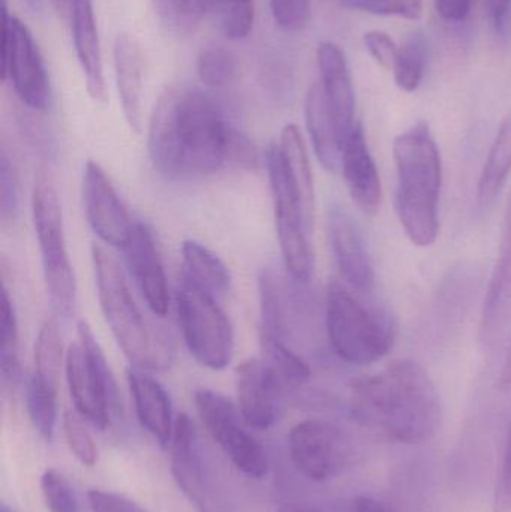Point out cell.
Masks as SVG:
<instances>
[{"instance_id":"1","label":"cell","mask_w":511,"mask_h":512,"mask_svg":"<svg viewBox=\"0 0 511 512\" xmlns=\"http://www.w3.org/2000/svg\"><path fill=\"white\" fill-rule=\"evenodd\" d=\"M234 129L207 93L171 87L150 119V158L167 179H203L228 164Z\"/></svg>"},{"instance_id":"2","label":"cell","mask_w":511,"mask_h":512,"mask_svg":"<svg viewBox=\"0 0 511 512\" xmlns=\"http://www.w3.org/2000/svg\"><path fill=\"white\" fill-rule=\"evenodd\" d=\"M350 411L357 423L404 444L428 441L443 418L437 385L411 360L393 361L377 375L354 381Z\"/></svg>"},{"instance_id":"3","label":"cell","mask_w":511,"mask_h":512,"mask_svg":"<svg viewBox=\"0 0 511 512\" xmlns=\"http://www.w3.org/2000/svg\"><path fill=\"white\" fill-rule=\"evenodd\" d=\"M398 173L395 207L405 236L417 248H429L440 234L443 162L428 123L420 122L393 141Z\"/></svg>"},{"instance_id":"4","label":"cell","mask_w":511,"mask_h":512,"mask_svg":"<svg viewBox=\"0 0 511 512\" xmlns=\"http://www.w3.org/2000/svg\"><path fill=\"white\" fill-rule=\"evenodd\" d=\"M92 261L102 313L131 366L168 369L174 358L173 343L162 328L144 319L116 259L101 246L93 245Z\"/></svg>"},{"instance_id":"5","label":"cell","mask_w":511,"mask_h":512,"mask_svg":"<svg viewBox=\"0 0 511 512\" xmlns=\"http://www.w3.org/2000/svg\"><path fill=\"white\" fill-rule=\"evenodd\" d=\"M326 327L330 345L341 360L368 366L383 360L395 343L392 322L366 309L339 283L327 289Z\"/></svg>"},{"instance_id":"6","label":"cell","mask_w":511,"mask_h":512,"mask_svg":"<svg viewBox=\"0 0 511 512\" xmlns=\"http://www.w3.org/2000/svg\"><path fill=\"white\" fill-rule=\"evenodd\" d=\"M176 303L183 339L192 357L207 369H225L233 358L234 331L218 300L182 274Z\"/></svg>"},{"instance_id":"7","label":"cell","mask_w":511,"mask_h":512,"mask_svg":"<svg viewBox=\"0 0 511 512\" xmlns=\"http://www.w3.org/2000/svg\"><path fill=\"white\" fill-rule=\"evenodd\" d=\"M80 343L65 355V375L75 411L92 426L104 430L117 408V385L104 352L87 322H78Z\"/></svg>"},{"instance_id":"8","label":"cell","mask_w":511,"mask_h":512,"mask_svg":"<svg viewBox=\"0 0 511 512\" xmlns=\"http://www.w3.org/2000/svg\"><path fill=\"white\" fill-rule=\"evenodd\" d=\"M32 212L51 303L60 315L71 316L77 303V282L66 251L62 206L47 180L36 183Z\"/></svg>"},{"instance_id":"9","label":"cell","mask_w":511,"mask_h":512,"mask_svg":"<svg viewBox=\"0 0 511 512\" xmlns=\"http://www.w3.org/2000/svg\"><path fill=\"white\" fill-rule=\"evenodd\" d=\"M266 165L275 201L276 230L285 268L297 282H308L314 270L311 248L314 225L306 218L299 195L282 161L281 150L276 144L267 147Z\"/></svg>"},{"instance_id":"10","label":"cell","mask_w":511,"mask_h":512,"mask_svg":"<svg viewBox=\"0 0 511 512\" xmlns=\"http://www.w3.org/2000/svg\"><path fill=\"white\" fill-rule=\"evenodd\" d=\"M2 6V78L11 81L18 99L30 110L42 111L50 102V80L38 44L26 24Z\"/></svg>"},{"instance_id":"11","label":"cell","mask_w":511,"mask_h":512,"mask_svg":"<svg viewBox=\"0 0 511 512\" xmlns=\"http://www.w3.org/2000/svg\"><path fill=\"white\" fill-rule=\"evenodd\" d=\"M198 415L225 456L243 474L261 480L269 472V462L257 439L246 432L236 406L212 390H200L195 394Z\"/></svg>"},{"instance_id":"12","label":"cell","mask_w":511,"mask_h":512,"mask_svg":"<svg viewBox=\"0 0 511 512\" xmlns=\"http://www.w3.org/2000/svg\"><path fill=\"white\" fill-rule=\"evenodd\" d=\"M170 444L171 472L188 501L198 512H228L227 504L203 462L197 432L188 415L180 414L176 418Z\"/></svg>"},{"instance_id":"13","label":"cell","mask_w":511,"mask_h":512,"mask_svg":"<svg viewBox=\"0 0 511 512\" xmlns=\"http://www.w3.org/2000/svg\"><path fill=\"white\" fill-rule=\"evenodd\" d=\"M288 447L297 471L317 483L335 477L347 463V442L339 429L326 421L306 420L294 426Z\"/></svg>"},{"instance_id":"14","label":"cell","mask_w":511,"mask_h":512,"mask_svg":"<svg viewBox=\"0 0 511 512\" xmlns=\"http://www.w3.org/2000/svg\"><path fill=\"white\" fill-rule=\"evenodd\" d=\"M83 201L93 233L113 248H125L134 228L113 183L96 162H87L83 177Z\"/></svg>"},{"instance_id":"15","label":"cell","mask_w":511,"mask_h":512,"mask_svg":"<svg viewBox=\"0 0 511 512\" xmlns=\"http://www.w3.org/2000/svg\"><path fill=\"white\" fill-rule=\"evenodd\" d=\"M237 396L240 414L249 427L267 430L281 411L284 387L263 360L251 358L237 367Z\"/></svg>"},{"instance_id":"16","label":"cell","mask_w":511,"mask_h":512,"mask_svg":"<svg viewBox=\"0 0 511 512\" xmlns=\"http://www.w3.org/2000/svg\"><path fill=\"white\" fill-rule=\"evenodd\" d=\"M123 254L129 273L149 309L155 315H167L170 307L167 276L152 231L146 225L135 222Z\"/></svg>"},{"instance_id":"17","label":"cell","mask_w":511,"mask_h":512,"mask_svg":"<svg viewBox=\"0 0 511 512\" xmlns=\"http://www.w3.org/2000/svg\"><path fill=\"white\" fill-rule=\"evenodd\" d=\"M327 227L330 246L345 282L356 291L369 294L375 286L374 265L359 225L347 210L335 206L330 209Z\"/></svg>"},{"instance_id":"18","label":"cell","mask_w":511,"mask_h":512,"mask_svg":"<svg viewBox=\"0 0 511 512\" xmlns=\"http://www.w3.org/2000/svg\"><path fill=\"white\" fill-rule=\"evenodd\" d=\"M321 89L344 144L356 122V95L347 57L339 45L321 42L317 50Z\"/></svg>"},{"instance_id":"19","label":"cell","mask_w":511,"mask_h":512,"mask_svg":"<svg viewBox=\"0 0 511 512\" xmlns=\"http://www.w3.org/2000/svg\"><path fill=\"white\" fill-rule=\"evenodd\" d=\"M341 170L356 206L366 215H375L381 203V179L360 123L342 144Z\"/></svg>"},{"instance_id":"20","label":"cell","mask_w":511,"mask_h":512,"mask_svg":"<svg viewBox=\"0 0 511 512\" xmlns=\"http://www.w3.org/2000/svg\"><path fill=\"white\" fill-rule=\"evenodd\" d=\"M114 75L123 116L132 131L143 126L144 63L140 44L131 33H119L113 44Z\"/></svg>"},{"instance_id":"21","label":"cell","mask_w":511,"mask_h":512,"mask_svg":"<svg viewBox=\"0 0 511 512\" xmlns=\"http://www.w3.org/2000/svg\"><path fill=\"white\" fill-rule=\"evenodd\" d=\"M74 33L75 53L86 77L87 92L98 104L108 99L105 83L104 65H102L101 42L92 0H77L71 18Z\"/></svg>"},{"instance_id":"22","label":"cell","mask_w":511,"mask_h":512,"mask_svg":"<svg viewBox=\"0 0 511 512\" xmlns=\"http://www.w3.org/2000/svg\"><path fill=\"white\" fill-rule=\"evenodd\" d=\"M128 384L134 399L135 412L143 429L161 445H168L173 438V408L165 388L144 370L131 367Z\"/></svg>"},{"instance_id":"23","label":"cell","mask_w":511,"mask_h":512,"mask_svg":"<svg viewBox=\"0 0 511 512\" xmlns=\"http://www.w3.org/2000/svg\"><path fill=\"white\" fill-rule=\"evenodd\" d=\"M305 120L318 161L327 171L336 173L341 168L342 138L320 83L312 84L306 93Z\"/></svg>"},{"instance_id":"24","label":"cell","mask_w":511,"mask_h":512,"mask_svg":"<svg viewBox=\"0 0 511 512\" xmlns=\"http://www.w3.org/2000/svg\"><path fill=\"white\" fill-rule=\"evenodd\" d=\"M511 174V113L504 117L477 183V206L489 209L506 188Z\"/></svg>"},{"instance_id":"25","label":"cell","mask_w":511,"mask_h":512,"mask_svg":"<svg viewBox=\"0 0 511 512\" xmlns=\"http://www.w3.org/2000/svg\"><path fill=\"white\" fill-rule=\"evenodd\" d=\"M182 274L213 298H222L231 288V274L225 262L194 240L182 246Z\"/></svg>"},{"instance_id":"26","label":"cell","mask_w":511,"mask_h":512,"mask_svg":"<svg viewBox=\"0 0 511 512\" xmlns=\"http://www.w3.org/2000/svg\"><path fill=\"white\" fill-rule=\"evenodd\" d=\"M279 150H281L282 161L287 168L291 183H293L303 210H305L306 218L314 225V176H312L311 162H309L305 141L296 125H287L282 129Z\"/></svg>"},{"instance_id":"27","label":"cell","mask_w":511,"mask_h":512,"mask_svg":"<svg viewBox=\"0 0 511 512\" xmlns=\"http://www.w3.org/2000/svg\"><path fill=\"white\" fill-rule=\"evenodd\" d=\"M261 360L272 370L284 390H296L311 378V369L303 358L288 348L284 340L261 334Z\"/></svg>"},{"instance_id":"28","label":"cell","mask_w":511,"mask_h":512,"mask_svg":"<svg viewBox=\"0 0 511 512\" xmlns=\"http://www.w3.org/2000/svg\"><path fill=\"white\" fill-rule=\"evenodd\" d=\"M26 408L36 432L51 441L57 424V385L32 373L26 381Z\"/></svg>"},{"instance_id":"29","label":"cell","mask_w":511,"mask_h":512,"mask_svg":"<svg viewBox=\"0 0 511 512\" xmlns=\"http://www.w3.org/2000/svg\"><path fill=\"white\" fill-rule=\"evenodd\" d=\"M158 20L174 36H188L197 30L215 0H152Z\"/></svg>"},{"instance_id":"30","label":"cell","mask_w":511,"mask_h":512,"mask_svg":"<svg viewBox=\"0 0 511 512\" xmlns=\"http://www.w3.org/2000/svg\"><path fill=\"white\" fill-rule=\"evenodd\" d=\"M428 63V44L422 33H413L399 45L392 71L396 86L407 93L416 92L425 77Z\"/></svg>"},{"instance_id":"31","label":"cell","mask_w":511,"mask_h":512,"mask_svg":"<svg viewBox=\"0 0 511 512\" xmlns=\"http://www.w3.org/2000/svg\"><path fill=\"white\" fill-rule=\"evenodd\" d=\"M0 372L5 387H14L20 376L18 360V324L14 304L8 289L2 294V322H0Z\"/></svg>"},{"instance_id":"32","label":"cell","mask_w":511,"mask_h":512,"mask_svg":"<svg viewBox=\"0 0 511 512\" xmlns=\"http://www.w3.org/2000/svg\"><path fill=\"white\" fill-rule=\"evenodd\" d=\"M212 11L219 30L231 41H242L251 35L255 23V0H215Z\"/></svg>"},{"instance_id":"33","label":"cell","mask_w":511,"mask_h":512,"mask_svg":"<svg viewBox=\"0 0 511 512\" xmlns=\"http://www.w3.org/2000/svg\"><path fill=\"white\" fill-rule=\"evenodd\" d=\"M197 75L204 86L212 89L227 86L237 75L236 56L221 45H210L198 54Z\"/></svg>"},{"instance_id":"34","label":"cell","mask_w":511,"mask_h":512,"mask_svg":"<svg viewBox=\"0 0 511 512\" xmlns=\"http://www.w3.org/2000/svg\"><path fill=\"white\" fill-rule=\"evenodd\" d=\"M63 364V345L56 322L42 325L35 343V372L57 385Z\"/></svg>"},{"instance_id":"35","label":"cell","mask_w":511,"mask_h":512,"mask_svg":"<svg viewBox=\"0 0 511 512\" xmlns=\"http://www.w3.org/2000/svg\"><path fill=\"white\" fill-rule=\"evenodd\" d=\"M63 432L74 456L89 468L95 466L98 462V448L87 429L86 420L78 412H66L63 417Z\"/></svg>"},{"instance_id":"36","label":"cell","mask_w":511,"mask_h":512,"mask_svg":"<svg viewBox=\"0 0 511 512\" xmlns=\"http://www.w3.org/2000/svg\"><path fill=\"white\" fill-rule=\"evenodd\" d=\"M41 492L50 512H80L69 481L60 472L48 469L41 478Z\"/></svg>"},{"instance_id":"37","label":"cell","mask_w":511,"mask_h":512,"mask_svg":"<svg viewBox=\"0 0 511 512\" xmlns=\"http://www.w3.org/2000/svg\"><path fill=\"white\" fill-rule=\"evenodd\" d=\"M273 20L285 32H302L311 23V0H270Z\"/></svg>"},{"instance_id":"38","label":"cell","mask_w":511,"mask_h":512,"mask_svg":"<svg viewBox=\"0 0 511 512\" xmlns=\"http://www.w3.org/2000/svg\"><path fill=\"white\" fill-rule=\"evenodd\" d=\"M347 8L369 12L375 15H396V17L417 20L422 17L423 0H339Z\"/></svg>"},{"instance_id":"39","label":"cell","mask_w":511,"mask_h":512,"mask_svg":"<svg viewBox=\"0 0 511 512\" xmlns=\"http://www.w3.org/2000/svg\"><path fill=\"white\" fill-rule=\"evenodd\" d=\"M18 180L14 164L6 150L0 155V216L3 221H15L18 215Z\"/></svg>"},{"instance_id":"40","label":"cell","mask_w":511,"mask_h":512,"mask_svg":"<svg viewBox=\"0 0 511 512\" xmlns=\"http://www.w3.org/2000/svg\"><path fill=\"white\" fill-rule=\"evenodd\" d=\"M363 44L378 65L383 66L384 69L393 68L399 45L390 38V35L380 30H371L363 35Z\"/></svg>"},{"instance_id":"41","label":"cell","mask_w":511,"mask_h":512,"mask_svg":"<svg viewBox=\"0 0 511 512\" xmlns=\"http://www.w3.org/2000/svg\"><path fill=\"white\" fill-rule=\"evenodd\" d=\"M511 512V421L507 433L506 448H504L503 462L498 472L497 487H495L494 511Z\"/></svg>"},{"instance_id":"42","label":"cell","mask_w":511,"mask_h":512,"mask_svg":"<svg viewBox=\"0 0 511 512\" xmlns=\"http://www.w3.org/2000/svg\"><path fill=\"white\" fill-rule=\"evenodd\" d=\"M87 496L92 512H147L131 499L123 498L116 493L92 490Z\"/></svg>"},{"instance_id":"43","label":"cell","mask_w":511,"mask_h":512,"mask_svg":"<svg viewBox=\"0 0 511 512\" xmlns=\"http://www.w3.org/2000/svg\"><path fill=\"white\" fill-rule=\"evenodd\" d=\"M438 15L447 23H462L473 8V0H434Z\"/></svg>"},{"instance_id":"44","label":"cell","mask_w":511,"mask_h":512,"mask_svg":"<svg viewBox=\"0 0 511 512\" xmlns=\"http://www.w3.org/2000/svg\"><path fill=\"white\" fill-rule=\"evenodd\" d=\"M486 14L495 32L504 35L511 21V0H483Z\"/></svg>"},{"instance_id":"45","label":"cell","mask_w":511,"mask_h":512,"mask_svg":"<svg viewBox=\"0 0 511 512\" xmlns=\"http://www.w3.org/2000/svg\"><path fill=\"white\" fill-rule=\"evenodd\" d=\"M354 512H392L386 505L381 502L375 501V499L368 498V496H360L354 501L353 505Z\"/></svg>"},{"instance_id":"46","label":"cell","mask_w":511,"mask_h":512,"mask_svg":"<svg viewBox=\"0 0 511 512\" xmlns=\"http://www.w3.org/2000/svg\"><path fill=\"white\" fill-rule=\"evenodd\" d=\"M75 2L77 0H51L53 3L54 11L62 18L63 21H71L72 14H74Z\"/></svg>"},{"instance_id":"47","label":"cell","mask_w":511,"mask_h":512,"mask_svg":"<svg viewBox=\"0 0 511 512\" xmlns=\"http://www.w3.org/2000/svg\"><path fill=\"white\" fill-rule=\"evenodd\" d=\"M500 387L501 390L511 388V345L509 352H507L506 360H504L503 369H501Z\"/></svg>"},{"instance_id":"48","label":"cell","mask_w":511,"mask_h":512,"mask_svg":"<svg viewBox=\"0 0 511 512\" xmlns=\"http://www.w3.org/2000/svg\"><path fill=\"white\" fill-rule=\"evenodd\" d=\"M279 512H306L303 510L302 507H299V505H284V507L279 510Z\"/></svg>"},{"instance_id":"49","label":"cell","mask_w":511,"mask_h":512,"mask_svg":"<svg viewBox=\"0 0 511 512\" xmlns=\"http://www.w3.org/2000/svg\"><path fill=\"white\" fill-rule=\"evenodd\" d=\"M27 3H29L30 8L35 9V11H39V8H41V0H27Z\"/></svg>"},{"instance_id":"50","label":"cell","mask_w":511,"mask_h":512,"mask_svg":"<svg viewBox=\"0 0 511 512\" xmlns=\"http://www.w3.org/2000/svg\"><path fill=\"white\" fill-rule=\"evenodd\" d=\"M0 512H14L12 508H9L8 505L2 504V508H0Z\"/></svg>"}]
</instances>
